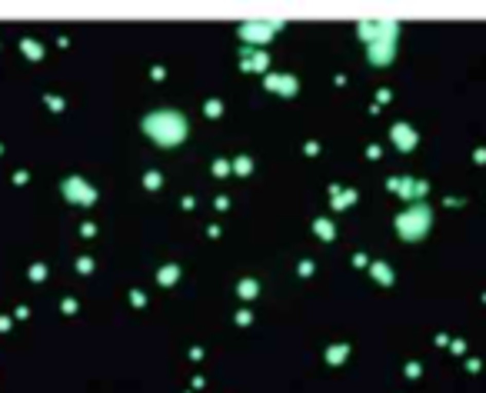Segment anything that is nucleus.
I'll list each match as a JSON object with an SVG mask.
<instances>
[{
  "label": "nucleus",
  "mask_w": 486,
  "mask_h": 393,
  "mask_svg": "<svg viewBox=\"0 0 486 393\" xmlns=\"http://www.w3.org/2000/svg\"><path fill=\"white\" fill-rule=\"evenodd\" d=\"M263 64H266V57H263V53H253V57H246V60H243V70H263Z\"/></svg>",
  "instance_id": "1a4fd4ad"
},
{
  "label": "nucleus",
  "mask_w": 486,
  "mask_h": 393,
  "mask_svg": "<svg viewBox=\"0 0 486 393\" xmlns=\"http://www.w3.org/2000/svg\"><path fill=\"white\" fill-rule=\"evenodd\" d=\"M177 280V266H167V270H160V283H173Z\"/></svg>",
  "instance_id": "9d476101"
},
{
  "label": "nucleus",
  "mask_w": 486,
  "mask_h": 393,
  "mask_svg": "<svg viewBox=\"0 0 486 393\" xmlns=\"http://www.w3.org/2000/svg\"><path fill=\"white\" fill-rule=\"evenodd\" d=\"M393 144H397L400 150H413V147H417V133L410 127H403V123H397V127H393Z\"/></svg>",
  "instance_id": "6e6552de"
},
{
  "label": "nucleus",
  "mask_w": 486,
  "mask_h": 393,
  "mask_svg": "<svg viewBox=\"0 0 486 393\" xmlns=\"http://www.w3.org/2000/svg\"><path fill=\"white\" fill-rule=\"evenodd\" d=\"M373 277H380L383 283H390V280H393V273L386 270V266H380V263H376V266H373Z\"/></svg>",
  "instance_id": "9b49d317"
},
{
  "label": "nucleus",
  "mask_w": 486,
  "mask_h": 393,
  "mask_svg": "<svg viewBox=\"0 0 486 393\" xmlns=\"http://www.w3.org/2000/svg\"><path fill=\"white\" fill-rule=\"evenodd\" d=\"M429 223H433V213H429L423 203H417V207H410L406 213L397 217V230H400L403 240H420L429 230Z\"/></svg>",
  "instance_id": "f03ea898"
},
{
  "label": "nucleus",
  "mask_w": 486,
  "mask_h": 393,
  "mask_svg": "<svg viewBox=\"0 0 486 393\" xmlns=\"http://www.w3.org/2000/svg\"><path fill=\"white\" fill-rule=\"evenodd\" d=\"M393 190H400L406 196V200H413V196H423L429 190V184H423V180H390Z\"/></svg>",
  "instance_id": "423d86ee"
},
{
  "label": "nucleus",
  "mask_w": 486,
  "mask_h": 393,
  "mask_svg": "<svg viewBox=\"0 0 486 393\" xmlns=\"http://www.w3.org/2000/svg\"><path fill=\"white\" fill-rule=\"evenodd\" d=\"M143 133L160 147H177L187 140V120L177 110H157L143 117Z\"/></svg>",
  "instance_id": "f257e3e1"
},
{
  "label": "nucleus",
  "mask_w": 486,
  "mask_h": 393,
  "mask_svg": "<svg viewBox=\"0 0 486 393\" xmlns=\"http://www.w3.org/2000/svg\"><path fill=\"white\" fill-rule=\"evenodd\" d=\"M273 30H280V24H243L240 27V33L246 40H266V37H273Z\"/></svg>",
  "instance_id": "0eeeda50"
},
{
  "label": "nucleus",
  "mask_w": 486,
  "mask_h": 393,
  "mask_svg": "<svg viewBox=\"0 0 486 393\" xmlns=\"http://www.w3.org/2000/svg\"><path fill=\"white\" fill-rule=\"evenodd\" d=\"M60 190H63V196H67V200L83 203V207H90V203L97 200V190L87 184V180H80V177H67V180L60 184Z\"/></svg>",
  "instance_id": "20e7f679"
},
{
  "label": "nucleus",
  "mask_w": 486,
  "mask_h": 393,
  "mask_svg": "<svg viewBox=\"0 0 486 393\" xmlns=\"http://www.w3.org/2000/svg\"><path fill=\"white\" fill-rule=\"evenodd\" d=\"M397 33H400V27L393 24V20H386V30L370 44V53H366L370 64H376V67L390 64V60H393V47H397Z\"/></svg>",
  "instance_id": "7ed1b4c3"
},
{
  "label": "nucleus",
  "mask_w": 486,
  "mask_h": 393,
  "mask_svg": "<svg viewBox=\"0 0 486 393\" xmlns=\"http://www.w3.org/2000/svg\"><path fill=\"white\" fill-rule=\"evenodd\" d=\"M263 87L266 90H280V94H297V77H290V74H270V77H263Z\"/></svg>",
  "instance_id": "39448f33"
}]
</instances>
